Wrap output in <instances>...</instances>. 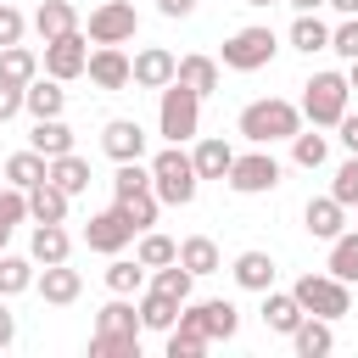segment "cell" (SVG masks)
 <instances>
[{"label":"cell","instance_id":"cell-1","mask_svg":"<svg viewBox=\"0 0 358 358\" xmlns=\"http://www.w3.org/2000/svg\"><path fill=\"white\" fill-rule=\"evenodd\" d=\"M140 302L112 296L95 313V336H90V358H140Z\"/></svg>","mask_w":358,"mask_h":358},{"label":"cell","instance_id":"cell-2","mask_svg":"<svg viewBox=\"0 0 358 358\" xmlns=\"http://www.w3.org/2000/svg\"><path fill=\"white\" fill-rule=\"evenodd\" d=\"M302 129V106L280 101V95H263V101H246L241 117H235V134H246L252 145H274V140H291Z\"/></svg>","mask_w":358,"mask_h":358},{"label":"cell","instance_id":"cell-3","mask_svg":"<svg viewBox=\"0 0 358 358\" xmlns=\"http://www.w3.org/2000/svg\"><path fill=\"white\" fill-rule=\"evenodd\" d=\"M151 190H157L162 207H190V201H196L201 173H196V162H190L185 145H162V151L151 157Z\"/></svg>","mask_w":358,"mask_h":358},{"label":"cell","instance_id":"cell-4","mask_svg":"<svg viewBox=\"0 0 358 358\" xmlns=\"http://www.w3.org/2000/svg\"><path fill=\"white\" fill-rule=\"evenodd\" d=\"M347 95H352L347 73H313V78L302 84V117H308L313 129H336V123L347 117Z\"/></svg>","mask_w":358,"mask_h":358},{"label":"cell","instance_id":"cell-5","mask_svg":"<svg viewBox=\"0 0 358 358\" xmlns=\"http://www.w3.org/2000/svg\"><path fill=\"white\" fill-rule=\"evenodd\" d=\"M196 123H201V95L173 78V84L162 90V101H157V129H162L168 145H185V140L196 134Z\"/></svg>","mask_w":358,"mask_h":358},{"label":"cell","instance_id":"cell-6","mask_svg":"<svg viewBox=\"0 0 358 358\" xmlns=\"http://www.w3.org/2000/svg\"><path fill=\"white\" fill-rule=\"evenodd\" d=\"M274 50H280V39H274V28H263V22H252V28H235L229 39H224V67H235V73H257V67H268L274 62Z\"/></svg>","mask_w":358,"mask_h":358},{"label":"cell","instance_id":"cell-7","mask_svg":"<svg viewBox=\"0 0 358 358\" xmlns=\"http://www.w3.org/2000/svg\"><path fill=\"white\" fill-rule=\"evenodd\" d=\"M296 302L308 308V313H319V319H341V313H352V291H347V280H336V274H302L296 285Z\"/></svg>","mask_w":358,"mask_h":358},{"label":"cell","instance_id":"cell-8","mask_svg":"<svg viewBox=\"0 0 358 358\" xmlns=\"http://www.w3.org/2000/svg\"><path fill=\"white\" fill-rule=\"evenodd\" d=\"M134 235H140V229H134V218H129L117 201H112L106 213H90V224H84V246H90V252H106V257H117Z\"/></svg>","mask_w":358,"mask_h":358},{"label":"cell","instance_id":"cell-9","mask_svg":"<svg viewBox=\"0 0 358 358\" xmlns=\"http://www.w3.org/2000/svg\"><path fill=\"white\" fill-rule=\"evenodd\" d=\"M134 34H140V11L129 0H101L90 11V39L95 45H129Z\"/></svg>","mask_w":358,"mask_h":358},{"label":"cell","instance_id":"cell-10","mask_svg":"<svg viewBox=\"0 0 358 358\" xmlns=\"http://www.w3.org/2000/svg\"><path fill=\"white\" fill-rule=\"evenodd\" d=\"M274 185H280V162L268 157V145H257V151H246V157L229 162V190L235 196H263Z\"/></svg>","mask_w":358,"mask_h":358},{"label":"cell","instance_id":"cell-11","mask_svg":"<svg viewBox=\"0 0 358 358\" xmlns=\"http://www.w3.org/2000/svg\"><path fill=\"white\" fill-rule=\"evenodd\" d=\"M179 324L201 330L207 341H229V336L241 330V313H235V302H224V296H207V302H185Z\"/></svg>","mask_w":358,"mask_h":358},{"label":"cell","instance_id":"cell-12","mask_svg":"<svg viewBox=\"0 0 358 358\" xmlns=\"http://www.w3.org/2000/svg\"><path fill=\"white\" fill-rule=\"evenodd\" d=\"M84 67H90V45H84V34H78V28L45 45V73H50V78H62V84H67V78H78Z\"/></svg>","mask_w":358,"mask_h":358},{"label":"cell","instance_id":"cell-13","mask_svg":"<svg viewBox=\"0 0 358 358\" xmlns=\"http://www.w3.org/2000/svg\"><path fill=\"white\" fill-rule=\"evenodd\" d=\"M90 84L95 90H129L134 84V62L123 56V45H101V50H90Z\"/></svg>","mask_w":358,"mask_h":358},{"label":"cell","instance_id":"cell-14","mask_svg":"<svg viewBox=\"0 0 358 358\" xmlns=\"http://www.w3.org/2000/svg\"><path fill=\"white\" fill-rule=\"evenodd\" d=\"M101 151H106L112 162H140V157H145V129H140L134 117H112V123L101 129Z\"/></svg>","mask_w":358,"mask_h":358},{"label":"cell","instance_id":"cell-15","mask_svg":"<svg viewBox=\"0 0 358 358\" xmlns=\"http://www.w3.org/2000/svg\"><path fill=\"white\" fill-rule=\"evenodd\" d=\"M67 201H73V196H67L50 173H45L39 185H28V218H34V224H67Z\"/></svg>","mask_w":358,"mask_h":358},{"label":"cell","instance_id":"cell-16","mask_svg":"<svg viewBox=\"0 0 358 358\" xmlns=\"http://www.w3.org/2000/svg\"><path fill=\"white\" fill-rule=\"evenodd\" d=\"M173 73H179V56H168L162 45H145V50L134 56V84H140V90H168Z\"/></svg>","mask_w":358,"mask_h":358},{"label":"cell","instance_id":"cell-17","mask_svg":"<svg viewBox=\"0 0 358 358\" xmlns=\"http://www.w3.org/2000/svg\"><path fill=\"white\" fill-rule=\"evenodd\" d=\"M302 319H308V308L296 302V291H274V285L263 291V324H268L274 336H291Z\"/></svg>","mask_w":358,"mask_h":358},{"label":"cell","instance_id":"cell-18","mask_svg":"<svg viewBox=\"0 0 358 358\" xmlns=\"http://www.w3.org/2000/svg\"><path fill=\"white\" fill-rule=\"evenodd\" d=\"M302 224H308V235H313V241H336V235H341V224H347V207H341L336 196H313V201L302 207Z\"/></svg>","mask_w":358,"mask_h":358},{"label":"cell","instance_id":"cell-19","mask_svg":"<svg viewBox=\"0 0 358 358\" xmlns=\"http://www.w3.org/2000/svg\"><path fill=\"white\" fill-rule=\"evenodd\" d=\"M34 285H39V296H45V302L67 308V302H78V291H84V274H78V268H67V263H45V274H39Z\"/></svg>","mask_w":358,"mask_h":358},{"label":"cell","instance_id":"cell-20","mask_svg":"<svg viewBox=\"0 0 358 358\" xmlns=\"http://www.w3.org/2000/svg\"><path fill=\"white\" fill-rule=\"evenodd\" d=\"M291 347H296V358H324V352H336V330H330V319L308 313V319L291 330Z\"/></svg>","mask_w":358,"mask_h":358},{"label":"cell","instance_id":"cell-21","mask_svg":"<svg viewBox=\"0 0 358 358\" xmlns=\"http://www.w3.org/2000/svg\"><path fill=\"white\" fill-rule=\"evenodd\" d=\"M78 28V6L73 0H45L39 11H34V34L50 45V39H62V34H73Z\"/></svg>","mask_w":358,"mask_h":358},{"label":"cell","instance_id":"cell-22","mask_svg":"<svg viewBox=\"0 0 358 358\" xmlns=\"http://www.w3.org/2000/svg\"><path fill=\"white\" fill-rule=\"evenodd\" d=\"M62 106H67L62 78H34V84L22 90V112H28V117H62Z\"/></svg>","mask_w":358,"mask_h":358},{"label":"cell","instance_id":"cell-23","mask_svg":"<svg viewBox=\"0 0 358 358\" xmlns=\"http://www.w3.org/2000/svg\"><path fill=\"white\" fill-rule=\"evenodd\" d=\"M179 313H185V302L168 296V291H157V285L140 296V324H145V330H162V336H168V330L179 324Z\"/></svg>","mask_w":358,"mask_h":358},{"label":"cell","instance_id":"cell-24","mask_svg":"<svg viewBox=\"0 0 358 358\" xmlns=\"http://www.w3.org/2000/svg\"><path fill=\"white\" fill-rule=\"evenodd\" d=\"M218 73H224V62H213V56H179V73H173V78L207 101V95L218 90Z\"/></svg>","mask_w":358,"mask_h":358},{"label":"cell","instance_id":"cell-25","mask_svg":"<svg viewBox=\"0 0 358 358\" xmlns=\"http://www.w3.org/2000/svg\"><path fill=\"white\" fill-rule=\"evenodd\" d=\"M67 252H73V235L62 224H34V241H28L34 263H67Z\"/></svg>","mask_w":358,"mask_h":358},{"label":"cell","instance_id":"cell-26","mask_svg":"<svg viewBox=\"0 0 358 358\" xmlns=\"http://www.w3.org/2000/svg\"><path fill=\"white\" fill-rule=\"evenodd\" d=\"M229 274H235L241 291H257V296H263V291L274 285V257H268V252H241Z\"/></svg>","mask_w":358,"mask_h":358},{"label":"cell","instance_id":"cell-27","mask_svg":"<svg viewBox=\"0 0 358 358\" xmlns=\"http://www.w3.org/2000/svg\"><path fill=\"white\" fill-rule=\"evenodd\" d=\"M28 145H34L39 157H62V151H73V129H67L62 117H34Z\"/></svg>","mask_w":358,"mask_h":358},{"label":"cell","instance_id":"cell-28","mask_svg":"<svg viewBox=\"0 0 358 358\" xmlns=\"http://www.w3.org/2000/svg\"><path fill=\"white\" fill-rule=\"evenodd\" d=\"M190 162H196V173L201 179H229V162H235V151H229V140H201L196 151H190Z\"/></svg>","mask_w":358,"mask_h":358},{"label":"cell","instance_id":"cell-29","mask_svg":"<svg viewBox=\"0 0 358 358\" xmlns=\"http://www.w3.org/2000/svg\"><path fill=\"white\" fill-rule=\"evenodd\" d=\"M291 45H296L302 56H313V50H330V28L319 22V11H296V22H291Z\"/></svg>","mask_w":358,"mask_h":358},{"label":"cell","instance_id":"cell-30","mask_svg":"<svg viewBox=\"0 0 358 358\" xmlns=\"http://www.w3.org/2000/svg\"><path fill=\"white\" fill-rule=\"evenodd\" d=\"M45 173H50V157H39L34 145H28V151H17V157L6 162V185H17V190H28V185H39Z\"/></svg>","mask_w":358,"mask_h":358},{"label":"cell","instance_id":"cell-31","mask_svg":"<svg viewBox=\"0 0 358 358\" xmlns=\"http://www.w3.org/2000/svg\"><path fill=\"white\" fill-rule=\"evenodd\" d=\"M50 179H56L67 196H78V190H90V162H84L78 151H62V157H50Z\"/></svg>","mask_w":358,"mask_h":358},{"label":"cell","instance_id":"cell-32","mask_svg":"<svg viewBox=\"0 0 358 358\" xmlns=\"http://www.w3.org/2000/svg\"><path fill=\"white\" fill-rule=\"evenodd\" d=\"M140 280H145V263H140V257H123V252H117V257L106 263V291H112V296H134Z\"/></svg>","mask_w":358,"mask_h":358},{"label":"cell","instance_id":"cell-33","mask_svg":"<svg viewBox=\"0 0 358 358\" xmlns=\"http://www.w3.org/2000/svg\"><path fill=\"white\" fill-rule=\"evenodd\" d=\"M0 78H11V84L28 90V84L39 78V56H34L28 45H6V50H0Z\"/></svg>","mask_w":358,"mask_h":358},{"label":"cell","instance_id":"cell-34","mask_svg":"<svg viewBox=\"0 0 358 358\" xmlns=\"http://www.w3.org/2000/svg\"><path fill=\"white\" fill-rule=\"evenodd\" d=\"M179 263L190 268V274H218V246L207 241V235H190V241H179Z\"/></svg>","mask_w":358,"mask_h":358},{"label":"cell","instance_id":"cell-35","mask_svg":"<svg viewBox=\"0 0 358 358\" xmlns=\"http://www.w3.org/2000/svg\"><path fill=\"white\" fill-rule=\"evenodd\" d=\"M330 274L336 280H358V229H341L336 241H330Z\"/></svg>","mask_w":358,"mask_h":358},{"label":"cell","instance_id":"cell-36","mask_svg":"<svg viewBox=\"0 0 358 358\" xmlns=\"http://www.w3.org/2000/svg\"><path fill=\"white\" fill-rule=\"evenodd\" d=\"M39 274H34V257H11V252H0V296H17V291H28Z\"/></svg>","mask_w":358,"mask_h":358},{"label":"cell","instance_id":"cell-37","mask_svg":"<svg viewBox=\"0 0 358 358\" xmlns=\"http://www.w3.org/2000/svg\"><path fill=\"white\" fill-rule=\"evenodd\" d=\"M324 157H330V140H324L319 129H313V134H302V129L291 134V162H296V168H319Z\"/></svg>","mask_w":358,"mask_h":358},{"label":"cell","instance_id":"cell-38","mask_svg":"<svg viewBox=\"0 0 358 358\" xmlns=\"http://www.w3.org/2000/svg\"><path fill=\"white\" fill-rule=\"evenodd\" d=\"M134 257H140L145 268H162V263H173V257H179V246H173L168 235H157V229H140V246H134Z\"/></svg>","mask_w":358,"mask_h":358},{"label":"cell","instance_id":"cell-39","mask_svg":"<svg viewBox=\"0 0 358 358\" xmlns=\"http://www.w3.org/2000/svg\"><path fill=\"white\" fill-rule=\"evenodd\" d=\"M151 285H157V291H168V296H179V302H190V285H196V274H190V268L173 257V263H162V268L151 274Z\"/></svg>","mask_w":358,"mask_h":358},{"label":"cell","instance_id":"cell-40","mask_svg":"<svg viewBox=\"0 0 358 358\" xmlns=\"http://www.w3.org/2000/svg\"><path fill=\"white\" fill-rule=\"evenodd\" d=\"M213 341L201 336V330H190V324H173L168 330V358H201Z\"/></svg>","mask_w":358,"mask_h":358},{"label":"cell","instance_id":"cell-41","mask_svg":"<svg viewBox=\"0 0 358 358\" xmlns=\"http://www.w3.org/2000/svg\"><path fill=\"white\" fill-rule=\"evenodd\" d=\"M330 196L341 201V207H358V151L336 168V179H330Z\"/></svg>","mask_w":358,"mask_h":358},{"label":"cell","instance_id":"cell-42","mask_svg":"<svg viewBox=\"0 0 358 358\" xmlns=\"http://www.w3.org/2000/svg\"><path fill=\"white\" fill-rule=\"evenodd\" d=\"M22 218H28V190L6 185V190H0V229H17Z\"/></svg>","mask_w":358,"mask_h":358},{"label":"cell","instance_id":"cell-43","mask_svg":"<svg viewBox=\"0 0 358 358\" xmlns=\"http://www.w3.org/2000/svg\"><path fill=\"white\" fill-rule=\"evenodd\" d=\"M330 50L347 56V62H358V17H347L341 28H330Z\"/></svg>","mask_w":358,"mask_h":358},{"label":"cell","instance_id":"cell-44","mask_svg":"<svg viewBox=\"0 0 358 358\" xmlns=\"http://www.w3.org/2000/svg\"><path fill=\"white\" fill-rule=\"evenodd\" d=\"M22 28H28V17L17 6H0V50L6 45H22Z\"/></svg>","mask_w":358,"mask_h":358},{"label":"cell","instance_id":"cell-45","mask_svg":"<svg viewBox=\"0 0 358 358\" xmlns=\"http://www.w3.org/2000/svg\"><path fill=\"white\" fill-rule=\"evenodd\" d=\"M22 112V84H11V78H0V123H11Z\"/></svg>","mask_w":358,"mask_h":358},{"label":"cell","instance_id":"cell-46","mask_svg":"<svg viewBox=\"0 0 358 358\" xmlns=\"http://www.w3.org/2000/svg\"><path fill=\"white\" fill-rule=\"evenodd\" d=\"M11 341H17V313H11V308H6V296H0V352H6Z\"/></svg>","mask_w":358,"mask_h":358},{"label":"cell","instance_id":"cell-47","mask_svg":"<svg viewBox=\"0 0 358 358\" xmlns=\"http://www.w3.org/2000/svg\"><path fill=\"white\" fill-rule=\"evenodd\" d=\"M157 11H162V17H190L196 0H157Z\"/></svg>","mask_w":358,"mask_h":358},{"label":"cell","instance_id":"cell-48","mask_svg":"<svg viewBox=\"0 0 358 358\" xmlns=\"http://www.w3.org/2000/svg\"><path fill=\"white\" fill-rule=\"evenodd\" d=\"M336 129H341V145H347V151H358V117H341Z\"/></svg>","mask_w":358,"mask_h":358},{"label":"cell","instance_id":"cell-49","mask_svg":"<svg viewBox=\"0 0 358 358\" xmlns=\"http://www.w3.org/2000/svg\"><path fill=\"white\" fill-rule=\"evenodd\" d=\"M285 6H296V11H319V6H330V0H285Z\"/></svg>","mask_w":358,"mask_h":358},{"label":"cell","instance_id":"cell-50","mask_svg":"<svg viewBox=\"0 0 358 358\" xmlns=\"http://www.w3.org/2000/svg\"><path fill=\"white\" fill-rule=\"evenodd\" d=\"M330 6H336L341 17H358V0H330Z\"/></svg>","mask_w":358,"mask_h":358},{"label":"cell","instance_id":"cell-51","mask_svg":"<svg viewBox=\"0 0 358 358\" xmlns=\"http://www.w3.org/2000/svg\"><path fill=\"white\" fill-rule=\"evenodd\" d=\"M347 84H352V95H358V62H352V73H347Z\"/></svg>","mask_w":358,"mask_h":358},{"label":"cell","instance_id":"cell-52","mask_svg":"<svg viewBox=\"0 0 358 358\" xmlns=\"http://www.w3.org/2000/svg\"><path fill=\"white\" fill-rule=\"evenodd\" d=\"M6 241H11V229H0V252H6Z\"/></svg>","mask_w":358,"mask_h":358},{"label":"cell","instance_id":"cell-53","mask_svg":"<svg viewBox=\"0 0 358 358\" xmlns=\"http://www.w3.org/2000/svg\"><path fill=\"white\" fill-rule=\"evenodd\" d=\"M246 6H274V0H246Z\"/></svg>","mask_w":358,"mask_h":358}]
</instances>
